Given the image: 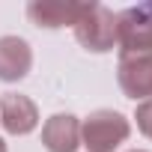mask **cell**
Here are the masks:
<instances>
[{"label": "cell", "instance_id": "cell-1", "mask_svg": "<svg viewBox=\"0 0 152 152\" xmlns=\"http://www.w3.org/2000/svg\"><path fill=\"white\" fill-rule=\"evenodd\" d=\"M131 134V125L116 110H96L81 122V146L90 152H113L119 143H125Z\"/></svg>", "mask_w": 152, "mask_h": 152}, {"label": "cell", "instance_id": "cell-2", "mask_svg": "<svg viewBox=\"0 0 152 152\" xmlns=\"http://www.w3.org/2000/svg\"><path fill=\"white\" fill-rule=\"evenodd\" d=\"M116 33H119L116 15L107 6H102V3H90L87 12L81 15V21L75 24V36H78V42L87 51H96V54L110 51L116 45Z\"/></svg>", "mask_w": 152, "mask_h": 152}, {"label": "cell", "instance_id": "cell-3", "mask_svg": "<svg viewBox=\"0 0 152 152\" xmlns=\"http://www.w3.org/2000/svg\"><path fill=\"white\" fill-rule=\"evenodd\" d=\"M119 33L116 45L122 54H146L152 57V3L131 6L116 15Z\"/></svg>", "mask_w": 152, "mask_h": 152}, {"label": "cell", "instance_id": "cell-4", "mask_svg": "<svg viewBox=\"0 0 152 152\" xmlns=\"http://www.w3.org/2000/svg\"><path fill=\"white\" fill-rule=\"evenodd\" d=\"M90 3H75V0H33L27 6V15L36 27H45V30H57V27H66V24H78L81 15L87 12Z\"/></svg>", "mask_w": 152, "mask_h": 152}, {"label": "cell", "instance_id": "cell-5", "mask_svg": "<svg viewBox=\"0 0 152 152\" xmlns=\"http://www.w3.org/2000/svg\"><path fill=\"white\" fill-rule=\"evenodd\" d=\"M116 72H119V87L128 99H152V57L122 54Z\"/></svg>", "mask_w": 152, "mask_h": 152}, {"label": "cell", "instance_id": "cell-6", "mask_svg": "<svg viewBox=\"0 0 152 152\" xmlns=\"http://www.w3.org/2000/svg\"><path fill=\"white\" fill-rule=\"evenodd\" d=\"M0 122L9 134H30L39 125V107L21 93H6L0 99Z\"/></svg>", "mask_w": 152, "mask_h": 152}, {"label": "cell", "instance_id": "cell-7", "mask_svg": "<svg viewBox=\"0 0 152 152\" xmlns=\"http://www.w3.org/2000/svg\"><path fill=\"white\" fill-rule=\"evenodd\" d=\"M42 143L48 152H75L81 146V122L72 113H54L42 128Z\"/></svg>", "mask_w": 152, "mask_h": 152}, {"label": "cell", "instance_id": "cell-8", "mask_svg": "<svg viewBox=\"0 0 152 152\" xmlns=\"http://www.w3.org/2000/svg\"><path fill=\"white\" fill-rule=\"evenodd\" d=\"M33 66V51L21 36H0V81H21Z\"/></svg>", "mask_w": 152, "mask_h": 152}, {"label": "cell", "instance_id": "cell-9", "mask_svg": "<svg viewBox=\"0 0 152 152\" xmlns=\"http://www.w3.org/2000/svg\"><path fill=\"white\" fill-rule=\"evenodd\" d=\"M134 119H137V128H140L146 137H152V99H143V102L137 104Z\"/></svg>", "mask_w": 152, "mask_h": 152}, {"label": "cell", "instance_id": "cell-10", "mask_svg": "<svg viewBox=\"0 0 152 152\" xmlns=\"http://www.w3.org/2000/svg\"><path fill=\"white\" fill-rule=\"evenodd\" d=\"M0 152H6V143H3V137H0Z\"/></svg>", "mask_w": 152, "mask_h": 152}, {"label": "cell", "instance_id": "cell-11", "mask_svg": "<svg viewBox=\"0 0 152 152\" xmlns=\"http://www.w3.org/2000/svg\"><path fill=\"white\" fill-rule=\"evenodd\" d=\"M131 152H146V149H131Z\"/></svg>", "mask_w": 152, "mask_h": 152}]
</instances>
